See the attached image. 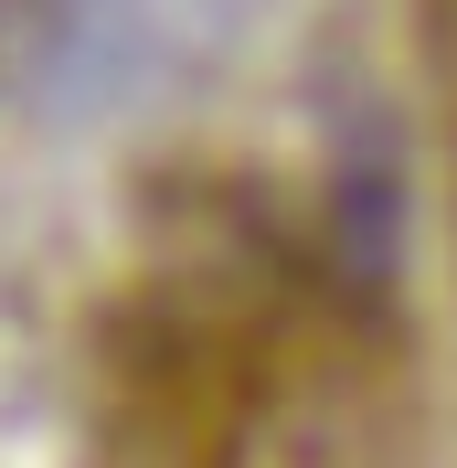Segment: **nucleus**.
Segmentation results:
<instances>
[{
    "label": "nucleus",
    "instance_id": "nucleus-1",
    "mask_svg": "<svg viewBox=\"0 0 457 468\" xmlns=\"http://www.w3.org/2000/svg\"><path fill=\"white\" fill-rule=\"evenodd\" d=\"M75 468H436V383L309 192L181 181L96 288Z\"/></svg>",
    "mask_w": 457,
    "mask_h": 468
}]
</instances>
